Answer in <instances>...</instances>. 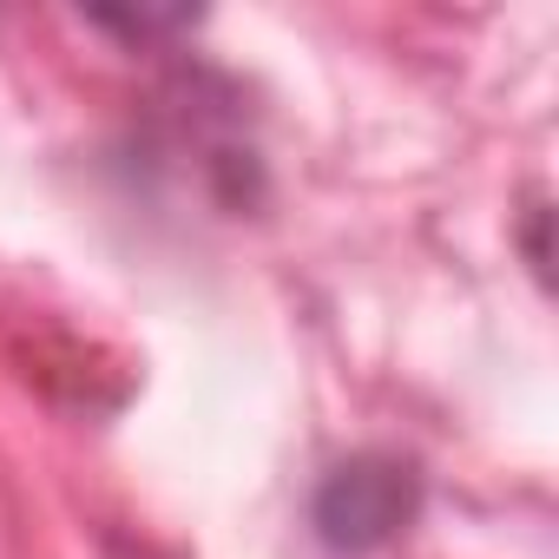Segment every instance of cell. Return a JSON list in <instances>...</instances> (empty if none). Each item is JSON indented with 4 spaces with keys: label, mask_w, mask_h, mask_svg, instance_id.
<instances>
[{
    "label": "cell",
    "mask_w": 559,
    "mask_h": 559,
    "mask_svg": "<svg viewBox=\"0 0 559 559\" xmlns=\"http://www.w3.org/2000/svg\"><path fill=\"white\" fill-rule=\"evenodd\" d=\"M415 513H421V474L402 454H349L343 467L323 474V487L310 500L317 539L343 559L382 552L395 533H408Z\"/></svg>",
    "instance_id": "1"
},
{
    "label": "cell",
    "mask_w": 559,
    "mask_h": 559,
    "mask_svg": "<svg viewBox=\"0 0 559 559\" xmlns=\"http://www.w3.org/2000/svg\"><path fill=\"white\" fill-rule=\"evenodd\" d=\"M99 34H119V40H158V34H191L198 14H86Z\"/></svg>",
    "instance_id": "2"
},
{
    "label": "cell",
    "mask_w": 559,
    "mask_h": 559,
    "mask_svg": "<svg viewBox=\"0 0 559 559\" xmlns=\"http://www.w3.org/2000/svg\"><path fill=\"white\" fill-rule=\"evenodd\" d=\"M526 263L546 276V204H533V211H526Z\"/></svg>",
    "instance_id": "3"
}]
</instances>
